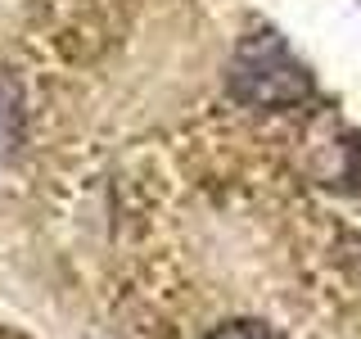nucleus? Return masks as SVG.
I'll return each instance as SVG.
<instances>
[{
  "mask_svg": "<svg viewBox=\"0 0 361 339\" xmlns=\"http://www.w3.org/2000/svg\"><path fill=\"white\" fill-rule=\"evenodd\" d=\"M231 86L244 105L257 109H293L298 100H307L312 77L302 73V64L285 50V41L276 32H257L240 45L235 54Z\"/></svg>",
  "mask_w": 361,
  "mask_h": 339,
  "instance_id": "obj_1",
  "label": "nucleus"
},
{
  "mask_svg": "<svg viewBox=\"0 0 361 339\" xmlns=\"http://www.w3.org/2000/svg\"><path fill=\"white\" fill-rule=\"evenodd\" d=\"M208 339H271L262 326H253V321H235V326H221L217 335H208Z\"/></svg>",
  "mask_w": 361,
  "mask_h": 339,
  "instance_id": "obj_2",
  "label": "nucleus"
}]
</instances>
